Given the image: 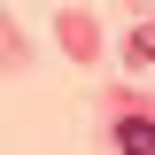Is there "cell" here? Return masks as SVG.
<instances>
[{"mask_svg":"<svg viewBox=\"0 0 155 155\" xmlns=\"http://www.w3.org/2000/svg\"><path fill=\"white\" fill-rule=\"evenodd\" d=\"M116 147L124 155H155V124L147 116H124V124H116Z\"/></svg>","mask_w":155,"mask_h":155,"instance_id":"obj_1","label":"cell"},{"mask_svg":"<svg viewBox=\"0 0 155 155\" xmlns=\"http://www.w3.org/2000/svg\"><path fill=\"white\" fill-rule=\"evenodd\" d=\"M132 62H155V31H132Z\"/></svg>","mask_w":155,"mask_h":155,"instance_id":"obj_2","label":"cell"}]
</instances>
